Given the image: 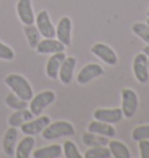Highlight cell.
Returning <instances> with one entry per match:
<instances>
[{
    "label": "cell",
    "instance_id": "6da1fadb",
    "mask_svg": "<svg viewBox=\"0 0 149 158\" xmlns=\"http://www.w3.org/2000/svg\"><path fill=\"white\" fill-rule=\"evenodd\" d=\"M5 84L12 89V92L16 94L19 98H21L25 101H30L33 95V89L28 80L23 78L21 74L11 73L5 78Z\"/></svg>",
    "mask_w": 149,
    "mask_h": 158
},
{
    "label": "cell",
    "instance_id": "7a4b0ae2",
    "mask_svg": "<svg viewBox=\"0 0 149 158\" xmlns=\"http://www.w3.org/2000/svg\"><path fill=\"white\" fill-rule=\"evenodd\" d=\"M74 126L68 121H56L50 122L43 130H42V137L47 141H54L60 137L65 136H74Z\"/></svg>",
    "mask_w": 149,
    "mask_h": 158
},
{
    "label": "cell",
    "instance_id": "3957f363",
    "mask_svg": "<svg viewBox=\"0 0 149 158\" xmlns=\"http://www.w3.org/2000/svg\"><path fill=\"white\" fill-rule=\"evenodd\" d=\"M56 99V94L53 91H43L32 98L29 104V110L34 114V116H39L42 114L49 105H51Z\"/></svg>",
    "mask_w": 149,
    "mask_h": 158
},
{
    "label": "cell",
    "instance_id": "277c9868",
    "mask_svg": "<svg viewBox=\"0 0 149 158\" xmlns=\"http://www.w3.org/2000/svg\"><path fill=\"white\" fill-rule=\"evenodd\" d=\"M121 98H122V104H121V109L124 116L127 118H133L138 110L139 106V99L138 94L135 93V91L130 89H125L121 92Z\"/></svg>",
    "mask_w": 149,
    "mask_h": 158
},
{
    "label": "cell",
    "instance_id": "5b68a950",
    "mask_svg": "<svg viewBox=\"0 0 149 158\" xmlns=\"http://www.w3.org/2000/svg\"><path fill=\"white\" fill-rule=\"evenodd\" d=\"M133 72L140 84H146L149 79L148 56L143 52L138 54L133 60Z\"/></svg>",
    "mask_w": 149,
    "mask_h": 158
},
{
    "label": "cell",
    "instance_id": "8992f818",
    "mask_svg": "<svg viewBox=\"0 0 149 158\" xmlns=\"http://www.w3.org/2000/svg\"><path fill=\"white\" fill-rule=\"evenodd\" d=\"M35 22H36V27L40 31V34L45 39H54L56 36V29L54 25L51 23L49 13L47 10H41L36 16Z\"/></svg>",
    "mask_w": 149,
    "mask_h": 158
},
{
    "label": "cell",
    "instance_id": "52a82bcc",
    "mask_svg": "<svg viewBox=\"0 0 149 158\" xmlns=\"http://www.w3.org/2000/svg\"><path fill=\"white\" fill-rule=\"evenodd\" d=\"M91 52L107 65L113 66L118 64V56L109 45L104 44V43H96L95 45H92Z\"/></svg>",
    "mask_w": 149,
    "mask_h": 158
},
{
    "label": "cell",
    "instance_id": "ba28073f",
    "mask_svg": "<svg viewBox=\"0 0 149 158\" xmlns=\"http://www.w3.org/2000/svg\"><path fill=\"white\" fill-rule=\"evenodd\" d=\"M50 123V118L47 115H39L36 118H33L28 122H26L21 126V131L26 135H39L42 133V130Z\"/></svg>",
    "mask_w": 149,
    "mask_h": 158
},
{
    "label": "cell",
    "instance_id": "9c48e42d",
    "mask_svg": "<svg viewBox=\"0 0 149 158\" xmlns=\"http://www.w3.org/2000/svg\"><path fill=\"white\" fill-rule=\"evenodd\" d=\"M93 118L97 121H101V122H105V123L113 124L118 123V122H120L122 120L124 113H122V109L121 108H99L95 110Z\"/></svg>",
    "mask_w": 149,
    "mask_h": 158
},
{
    "label": "cell",
    "instance_id": "30bf717a",
    "mask_svg": "<svg viewBox=\"0 0 149 158\" xmlns=\"http://www.w3.org/2000/svg\"><path fill=\"white\" fill-rule=\"evenodd\" d=\"M104 72H105L104 69H103L99 64L90 63V64L85 65L84 68L78 72L77 81H78V84H80V85L87 84L89 81L93 80L95 78H98L100 76H103Z\"/></svg>",
    "mask_w": 149,
    "mask_h": 158
},
{
    "label": "cell",
    "instance_id": "8fae6325",
    "mask_svg": "<svg viewBox=\"0 0 149 158\" xmlns=\"http://www.w3.org/2000/svg\"><path fill=\"white\" fill-rule=\"evenodd\" d=\"M16 13L23 25H34L35 23L32 0H19L16 4Z\"/></svg>",
    "mask_w": 149,
    "mask_h": 158
},
{
    "label": "cell",
    "instance_id": "7c38bea8",
    "mask_svg": "<svg viewBox=\"0 0 149 158\" xmlns=\"http://www.w3.org/2000/svg\"><path fill=\"white\" fill-rule=\"evenodd\" d=\"M66 57L64 54V51H61V52H56L53 54L51 57L48 59L47 65H45V73L53 80L58 79V72H60V68L64 58Z\"/></svg>",
    "mask_w": 149,
    "mask_h": 158
},
{
    "label": "cell",
    "instance_id": "4fadbf2b",
    "mask_svg": "<svg viewBox=\"0 0 149 158\" xmlns=\"http://www.w3.org/2000/svg\"><path fill=\"white\" fill-rule=\"evenodd\" d=\"M71 29H72L71 20L68 16H63L58 21V25L56 28V36L57 40L62 42L65 47L70 45L71 43Z\"/></svg>",
    "mask_w": 149,
    "mask_h": 158
},
{
    "label": "cell",
    "instance_id": "5bb4252c",
    "mask_svg": "<svg viewBox=\"0 0 149 158\" xmlns=\"http://www.w3.org/2000/svg\"><path fill=\"white\" fill-rule=\"evenodd\" d=\"M65 45L60 42L58 40L54 39H45L40 41V43L36 47V51L41 55H53L56 52H61L64 51Z\"/></svg>",
    "mask_w": 149,
    "mask_h": 158
},
{
    "label": "cell",
    "instance_id": "9a60e30c",
    "mask_svg": "<svg viewBox=\"0 0 149 158\" xmlns=\"http://www.w3.org/2000/svg\"><path fill=\"white\" fill-rule=\"evenodd\" d=\"M76 63H77V59L72 57V56L64 58V60H63V63H62L60 68V72H58V79H61L62 84L69 85L71 83L72 77H74Z\"/></svg>",
    "mask_w": 149,
    "mask_h": 158
},
{
    "label": "cell",
    "instance_id": "2e32d148",
    "mask_svg": "<svg viewBox=\"0 0 149 158\" xmlns=\"http://www.w3.org/2000/svg\"><path fill=\"white\" fill-rule=\"evenodd\" d=\"M18 130L15 127H10L6 130V134L2 139V148L5 153L8 157L15 156V148H16V141H18Z\"/></svg>",
    "mask_w": 149,
    "mask_h": 158
},
{
    "label": "cell",
    "instance_id": "e0dca14e",
    "mask_svg": "<svg viewBox=\"0 0 149 158\" xmlns=\"http://www.w3.org/2000/svg\"><path fill=\"white\" fill-rule=\"evenodd\" d=\"M35 144V139L30 135H26L15 148V157L16 158H29Z\"/></svg>",
    "mask_w": 149,
    "mask_h": 158
},
{
    "label": "cell",
    "instance_id": "ac0fdd59",
    "mask_svg": "<svg viewBox=\"0 0 149 158\" xmlns=\"http://www.w3.org/2000/svg\"><path fill=\"white\" fill-rule=\"evenodd\" d=\"M33 118H34V114L32 113L29 109H19V110H14V113L8 118V124H10V127L18 128Z\"/></svg>",
    "mask_w": 149,
    "mask_h": 158
},
{
    "label": "cell",
    "instance_id": "d6986e66",
    "mask_svg": "<svg viewBox=\"0 0 149 158\" xmlns=\"http://www.w3.org/2000/svg\"><path fill=\"white\" fill-rule=\"evenodd\" d=\"M63 149L60 144H53L48 147H43L33 152L34 158H58L62 156Z\"/></svg>",
    "mask_w": 149,
    "mask_h": 158
},
{
    "label": "cell",
    "instance_id": "ffe728a7",
    "mask_svg": "<svg viewBox=\"0 0 149 158\" xmlns=\"http://www.w3.org/2000/svg\"><path fill=\"white\" fill-rule=\"evenodd\" d=\"M89 131L95 134H99V135H103V136H106V137H114L115 136V129L111 126L109 123H105V122H101V121H92L91 123L89 124Z\"/></svg>",
    "mask_w": 149,
    "mask_h": 158
},
{
    "label": "cell",
    "instance_id": "44dd1931",
    "mask_svg": "<svg viewBox=\"0 0 149 158\" xmlns=\"http://www.w3.org/2000/svg\"><path fill=\"white\" fill-rule=\"evenodd\" d=\"M82 141L83 143L86 145V147H106L109 144V137L106 136H103V135H99V134H95L91 133V131H86V133L83 134L82 136Z\"/></svg>",
    "mask_w": 149,
    "mask_h": 158
},
{
    "label": "cell",
    "instance_id": "7402d4cb",
    "mask_svg": "<svg viewBox=\"0 0 149 158\" xmlns=\"http://www.w3.org/2000/svg\"><path fill=\"white\" fill-rule=\"evenodd\" d=\"M109 149L111 151L112 157L114 158H130L129 149L120 141H109Z\"/></svg>",
    "mask_w": 149,
    "mask_h": 158
},
{
    "label": "cell",
    "instance_id": "603a6c76",
    "mask_svg": "<svg viewBox=\"0 0 149 158\" xmlns=\"http://www.w3.org/2000/svg\"><path fill=\"white\" fill-rule=\"evenodd\" d=\"M23 31H25L29 47L32 49H36V47L41 41V34L37 29V27L35 25H25Z\"/></svg>",
    "mask_w": 149,
    "mask_h": 158
},
{
    "label": "cell",
    "instance_id": "cb8c5ba5",
    "mask_svg": "<svg viewBox=\"0 0 149 158\" xmlns=\"http://www.w3.org/2000/svg\"><path fill=\"white\" fill-rule=\"evenodd\" d=\"M85 158H109L112 157L109 149L106 147H91L84 153Z\"/></svg>",
    "mask_w": 149,
    "mask_h": 158
},
{
    "label": "cell",
    "instance_id": "d4e9b609",
    "mask_svg": "<svg viewBox=\"0 0 149 158\" xmlns=\"http://www.w3.org/2000/svg\"><path fill=\"white\" fill-rule=\"evenodd\" d=\"M5 104L10 107V108L14 109V110H19V109H25L27 108V101L22 100L21 98H19L16 94H14L13 92L10 93L5 99Z\"/></svg>",
    "mask_w": 149,
    "mask_h": 158
},
{
    "label": "cell",
    "instance_id": "484cf974",
    "mask_svg": "<svg viewBox=\"0 0 149 158\" xmlns=\"http://www.w3.org/2000/svg\"><path fill=\"white\" fill-rule=\"evenodd\" d=\"M132 30L135 35H138L140 39L142 40L146 43H149V26L147 25V22H136L133 25Z\"/></svg>",
    "mask_w": 149,
    "mask_h": 158
},
{
    "label": "cell",
    "instance_id": "4316f807",
    "mask_svg": "<svg viewBox=\"0 0 149 158\" xmlns=\"http://www.w3.org/2000/svg\"><path fill=\"white\" fill-rule=\"evenodd\" d=\"M62 149H63L65 158H82V155L79 153L76 144L72 141H65Z\"/></svg>",
    "mask_w": 149,
    "mask_h": 158
},
{
    "label": "cell",
    "instance_id": "83f0119b",
    "mask_svg": "<svg viewBox=\"0 0 149 158\" xmlns=\"http://www.w3.org/2000/svg\"><path fill=\"white\" fill-rule=\"evenodd\" d=\"M132 138L136 142L141 139H149V124H143L134 128L132 131Z\"/></svg>",
    "mask_w": 149,
    "mask_h": 158
},
{
    "label": "cell",
    "instance_id": "f1b7e54d",
    "mask_svg": "<svg viewBox=\"0 0 149 158\" xmlns=\"http://www.w3.org/2000/svg\"><path fill=\"white\" fill-rule=\"evenodd\" d=\"M14 58V51L11 49L8 45L0 42V59L4 60H12Z\"/></svg>",
    "mask_w": 149,
    "mask_h": 158
},
{
    "label": "cell",
    "instance_id": "f546056e",
    "mask_svg": "<svg viewBox=\"0 0 149 158\" xmlns=\"http://www.w3.org/2000/svg\"><path fill=\"white\" fill-rule=\"evenodd\" d=\"M139 150L141 158H149V139L139 141Z\"/></svg>",
    "mask_w": 149,
    "mask_h": 158
},
{
    "label": "cell",
    "instance_id": "4dcf8cb0",
    "mask_svg": "<svg viewBox=\"0 0 149 158\" xmlns=\"http://www.w3.org/2000/svg\"><path fill=\"white\" fill-rule=\"evenodd\" d=\"M142 52H143V54H146L149 57V43H147V45L143 48V51H142Z\"/></svg>",
    "mask_w": 149,
    "mask_h": 158
},
{
    "label": "cell",
    "instance_id": "1f68e13d",
    "mask_svg": "<svg viewBox=\"0 0 149 158\" xmlns=\"http://www.w3.org/2000/svg\"><path fill=\"white\" fill-rule=\"evenodd\" d=\"M147 25L149 26V18H148V20H147Z\"/></svg>",
    "mask_w": 149,
    "mask_h": 158
},
{
    "label": "cell",
    "instance_id": "d6a6232c",
    "mask_svg": "<svg viewBox=\"0 0 149 158\" xmlns=\"http://www.w3.org/2000/svg\"><path fill=\"white\" fill-rule=\"evenodd\" d=\"M147 15H148V18H149V10H148V12H147Z\"/></svg>",
    "mask_w": 149,
    "mask_h": 158
}]
</instances>
